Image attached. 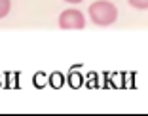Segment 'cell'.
I'll use <instances>...</instances> for the list:
<instances>
[{"label":"cell","mask_w":148,"mask_h":116,"mask_svg":"<svg viewBox=\"0 0 148 116\" xmlns=\"http://www.w3.org/2000/svg\"><path fill=\"white\" fill-rule=\"evenodd\" d=\"M65 2H69V4H80V2H84V0H65Z\"/></svg>","instance_id":"5b68a950"},{"label":"cell","mask_w":148,"mask_h":116,"mask_svg":"<svg viewBox=\"0 0 148 116\" xmlns=\"http://www.w3.org/2000/svg\"><path fill=\"white\" fill-rule=\"evenodd\" d=\"M89 17L95 25L99 27H108L118 19V8L108 2V0H97L89 6Z\"/></svg>","instance_id":"6da1fadb"},{"label":"cell","mask_w":148,"mask_h":116,"mask_svg":"<svg viewBox=\"0 0 148 116\" xmlns=\"http://www.w3.org/2000/svg\"><path fill=\"white\" fill-rule=\"evenodd\" d=\"M12 10V0H0V19H4Z\"/></svg>","instance_id":"3957f363"},{"label":"cell","mask_w":148,"mask_h":116,"mask_svg":"<svg viewBox=\"0 0 148 116\" xmlns=\"http://www.w3.org/2000/svg\"><path fill=\"white\" fill-rule=\"evenodd\" d=\"M59 27L65 30H76V29L80 30L86 27V17L80 10L69 8L65 12H61V15H59Z\"/></svg>","instance_id":"7a4b0ae2"},{"label":"cell","mask_w":148,"mask_h":116,"mask_svg":"<svg viewBox=\"0 0 148 116\" xmlns=\"http://www.w3.org/2000/svg\"><path fill=\"white\" fill-rule=\"evenodd\" d=\"M131 8L137 10H148V0H127Z\"/></svg>","instance_id":"277c9868"}]
</instances>
